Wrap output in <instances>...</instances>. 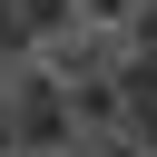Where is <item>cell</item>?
<instances>
[{
	"mask_svg": "<svg viewBox=\"0 0 157 157\" xmlns=\"http://www.w3.org/2000/svg\"><path fill=\"white\" fill-rule=\"evenodd\" d=\"M10 10H20L39 39H69V29H78V0H10Z\"/></svg>",
	"mask_w": 157,
	"mask_h": 157,
	"instance_id": "4",
	"label": "cell"
},
{
	"mask_svg": "<svg viewBox=\"0 0 157 157\" xmlns=\"http://www.w3.org/2000/svg\"><path fill=\"white\" fill-rule=\"evenodd\" d=\"M137 20V0H78V29H98V39H118Z\"/></svg>",
	"mask_w": 157,
	"mask_h": 157,
	"instance_id": "5",
	"label": "cell"
},
{
	"mask_svg": "<svg viewBox=\"0 0 157 157\" xmlns=\"http://www.w3.org/2000/svg\"><path fill=\"white\" fill-rule=\"evenodd\" d=\"M69 88V118H78V137H118V128H137L128 118V88H118V69H88V78H59Z\"/></svg>",
	"mask_w": 157,
	"mask_h": 157,
	"instance_id": "2",
	"label": "cell"
},
{
	"mask_svg": "<svg viewBox=\"0 0 157 157\" xmlns=\"http://www.w3.org/2000/svg\"><path fill=\"white\" fill-rule=\"evenodd\" d=\"M118 88H128V118H137V137L157 128V49H118Z\"/></svg>",
	"mask_w": 157,
	"mask_h": 157,
	"instance_id": "3",
	"label": "cell"
},
{
	"mask_svg": "<svg viewBox=\"0 0 157 157\" xmlns=\"http://www.w3.org/2000/svg\"><path fill=\"white\" fill-rule=\"evenodd\" d=\"M0 128H10V147H20V157H69V147H78L69 88H59V78H49L39 59L0 69Z\"/></svg>",
	"mask_w": 157,
	"mask_h": 157,
	"instance_id": "1",
	"label": "cell"
}]
</instances>
